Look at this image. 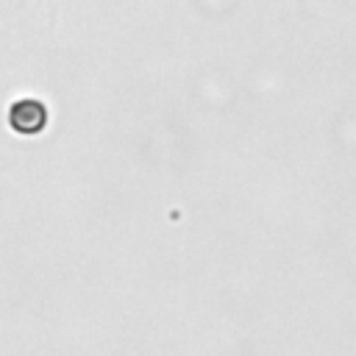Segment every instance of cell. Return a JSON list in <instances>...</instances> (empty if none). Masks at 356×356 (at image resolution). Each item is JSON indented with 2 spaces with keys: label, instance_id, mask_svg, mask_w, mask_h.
I'll return each instance as SVG.
<instances>
[{
  "label": "cell",
  "instance_id": "1",
  "mask_svg": "<svg viewBox=\"0 0 356 356\" xmlns=\"http://www.w3.org/2000/svg\"><path fill=\"white\" fill-rule=\"evenodd\" d=\"M47 122V108L28 100V103H19L14 106V117H11V125L22 134H36L42 125Z\"/></svg>",
  "mask_w": 356,
  "mask_h": 356
}]
</instances>
